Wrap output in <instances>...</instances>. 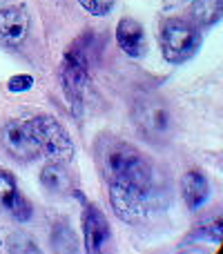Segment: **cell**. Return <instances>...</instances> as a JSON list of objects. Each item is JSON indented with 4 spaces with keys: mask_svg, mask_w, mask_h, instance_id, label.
<instances>
[{
    "mask_svg": "<svg viewBox=\"0 0 223 254\" xmlns=\"http://www.w3.org/2000/svg\"><path fill=\"white\" fill-rule=\"evenodd\" d=\"M29 29V13L25 7L0 9V40L9 45L20 43Z\"/></svg>",
    "mask_w": 223,
    "mask_h": 254,
    "instance_id": "9c48e42d",
    "label": "cell"
},
{
    "mask_svg": "<svg viewBox=\"0 0 223 254\" xmlns=\"http://www.w3.org/2000/svg\"><path fill=\"white\" fill-rule=\"evenodd\" d=\"M158 190L154 188H136L127 183H110V203L118 216L127 223H139L156 207Z\"/></svg>",
    "mask_w": 223,
    "mask_h": 254,
    "instance_id": "7a4b0ae2",
    "label": "cell"
},
{
    "mask_svg": "<svg viewBox=\"0 0 223 254\" xmlns=\"http://www.w3.org/2000/svg\"><path fill=\"white\" fill-rule=\"evenodd\" d=\"M31 85H34V78H31L29 74H18V76H11L9 78V92H16V94H20V92H27V89H31Z\"/></svg>",
    "mask_w": 223,
    "mask_h": 254,
    "instance_id": "e0dca14e",
    "label": "cell"
},
{
    "mask_svg": "<svg viewBox=\"0 0 223 254\" xmlns=\"http://www.w3.org/2000/svg\"><path fill=\"white\" fill-rule=\"evenodd\" d=\"M16 194H18V188H16L13 176L0 170V205H2L4 210H9V205H11V201L16 198Z\"/></svg>",
    "mask_w": 223,
    "mask_h": 254,
    "instance_id": "5bb4252c",
    "label": "cell"
},
{
    "mask_svg": "<svg viewBox=\"0 0 223 254\" xmlns=\"http://www.w3.org/2000/svg\"><path fill=\"white\" fill-rule=\"evenodd\" d=\"M116 40L121 45V49L132 58H139L145 54V31L141 27V22H136L134 18H123L116 27Z\"/></svg>",
    "mask_w": 223,
    "mask_h": 254,
    "instance_id": "30bf717a",
    "label": "cell"
},
{
    "mask_svg": "<svg viewBox=\"0 0 223 254\" xmlns=\"http://www.w3.org/2000/svg\"><path fill=\"white\" fill-rule=\"evenodd\" d=\"M83 239H85V250L89 254L101 252L105 241L110 239V223H107L105 214L94 205H87V210H85Z\"/></svg>",
    "mask_w": 223,
    "mask_h": 254,
    "instance_id": "ba28073f",
    "label": "cell"
},
{
    "mask_svg": "<svg viewBox=\"0 0 223 254\" xmlns=\"http://www.w3.org/2000/svg\"><path fill=\"white\" fill-rule=\"evenodd\" d=\"M0 143L18 161H36L43 154L27 121H9L0 131Z\"/></svg>",
    "mask_w": 223,
    "mask_h": 254,
    "instance_id": "52a82bcc",
    "label": "cell"
},
{
    "mask_svg": "<svg viewBox=\"0 0 223 254\" xmlns=\"http://www.w3.org/2000/svg\"><path fill=\"white\" fill-rule=\"evenodd\" d=\"M80 7H85L92 16H107L114 7V0H78Z\"/></svg>",
    "mask_w": 223,
    "mask_h": 254,
    "instance_id": "2e32d148",
    "label": "cell"
},
{
    "mask_svg": "<svg viewBox=\"0 0 223 254\" xmlns=\"http://www.w3.org/2000/svg\"><path fill=\"white\" fill-rule=\"evenodd\" d=\"M96 158L107 183H127L136 188H154L152 165L139 149L118 138H103L96 147Z\"/></svg>",
    "mask_w": 223,
    "mask_h": 254,
    "instance_id": "6da1fadb",
    "label": "cell"
},
{
    "mask_svg": "<svg viewBox=\"0 0 223 254\" xmlns=\"http://www.w3.org/2000/svg\"><path fill=\"white\" fill-rule=\"evenodd\" d=\"M9 212H11V216L16 221H20V223H25V221L31 219V205L22 194H16V198H13L11 205H9Z\"/></svg>",
    "mask_w": 223,
    "mask_h": 254,
    "instance_id": "9a60e30c",
    "label": "cell"
},
{
    "mask_svg": "<svg viewBox=\"0 0 223 254\" xmlns=\"http://www.w3.org/2000/svg\"><path fill=\"white\" fill-rule=\"evenodd\" d=\"M40 183L45 185V190H49V192H54V194H65L72 190V176H70V172L63 167V163L52 161L40 172Z\"/></svg>",
    "mask_w": 223,
    "mask_h": 254,
    "instance_id": "7c38bea8",
    "label": "cell"
},
{
    "mask_svg": "<svg viewBox=\"0 0 223 254\" xmlns=\"http://www.w3.org/2000/svg\"><path fill=\"white\" fill-rule=\"evenodd\" d=\"M134 123L149 140H167L174 131V116L161 98H145L134 110Z\"/></svg>",
    "mask_w": 223,
    "mask_h": 254,
    "instance_id": "5b68a950",
    "label": "cell"
},
{
    "mask_svg": "<svg viewBox=\"0 0 223 254\" xmlns=\"http://www.w3.org/2000/svg\"><path fill=\"white\" fill-rule=\"evenodd\" d=\"M199 47H201V31L194 25H190L188 20L172 18V20H167L163 25L161 49H163V58L167 63H172V65L188 63L197 54Z\"/></svg>",
    "mask_w": 223,
    "mask_h": 254,
    "instance_id": "3957f363",
    "label": "cell"
},
{
    "mask_svg": "<svg viewBox=\"0 0 223 254\" xmlns=\"http://www.w3.org/2000/svg\"><path fill=\"white\" fill-rule=\"evenodd\" d=\"M87 69L89 65L70 49L65 54L61 63V80H63V89L67 94V101H70L72 114L76 119H80L83 114V96H85V87H87Z\"/></svg>",
    "mask_w": 223,
    "mask_h": 254,
    "instance_id": "8992f818",
    "label": "cell"
},
{
    "mask_svg": "<svg viewBox=\"0 0 223 254\" xmlns=\"http://www.w3.org/2000/svg\"><path fill=\"white\" fill-rule=\"evenodd\" d=\"M31 131H34L36 140L40 145V152L45 156H49L56 163H70L74 156V145H72L70 134L65 131V127L58 123L52 116H36L34 121H29Z\"/></svg>",
    "mask_w": 223,
    "mask_h": 254,
    "instance_id": "277c9868",
    "label": "cell"
},
{
    "mask_svg": "<svg viewBox=\"0 0 223 254\" xmlns=\"http://www.w3.org/2000/svg\"><path fill=\"white\" fill-rule=\"evenodd\" d=\"M181 188H183V198L190 210H199L208 201V196H210V183H208L206 174H201L199 170L185 172L183 181H181Z\"/></svg>",
    "mask_w": 223,
    "mask_h": 254,
    "instance_id": "8fae6325",
    "label": "cell"
},
{
    "mask_svg": "<svg viewBox=\"0 0 223 254\" xmlns=\"http://www.w3.org/2000/svg\"><path fill=\"white\" fill-rule=\"evenodd\" d=\"M201 234H203L206 239H210V241L219 243V241H221V234H223V223H221V219H215L212 223H208L206 228L201 230Z\"/></svg>",
    "mask_w": 223,
    "mask_h": 254,
    "instance_id": "ac0fdd59",
    "label": "cell"
},
{
    "mask_svg": "<svg viewBox=\"0 0 223 254\" xmlns=\"http://www.w3.org/2000/svg\"><path fill=\"white\" fill-rule=\"evenodd\" d=\"M223 0H194L192 4V16L201 25H212L221 18Z\"/></svg>",
    "mask_w": 223,
    "mask_h": 254,
    "instance_id": "4fadbf2b",
    "label": "cell"
}]
</instances>
